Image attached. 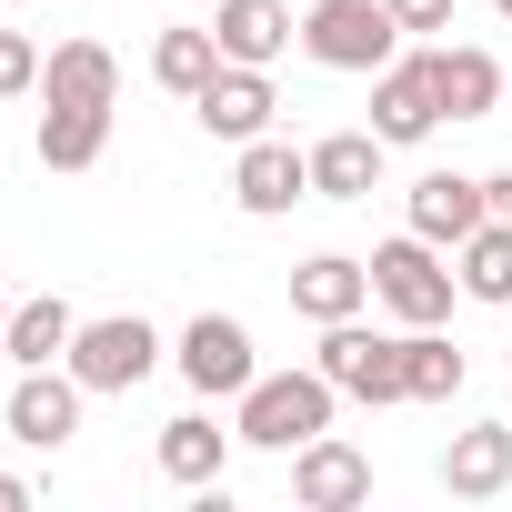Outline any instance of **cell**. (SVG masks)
<instances>
[{"label": "cell", "mask_w": 512, "mask_h": 512, "mask_svg": "<svg viewBox=\"0 0 512 512\" xmlns=\"http://www.w3.org/2000/svg\"><path fill=\"white\" fill-rule=\"evenodd\" d=\"M81 402H91V392H81V372H71V362H41V372H21V382H11L0 422H11V442H21V452H61V442L81 432Z\"/></svg>", "instance_id": "8992f818"}, {"label": "cell", "mask_w": 512, "mask_h": 512, "mask_svg": "<svg viewBox=\"0 0 512 512\" xmlns=\"http://www.w3.org/2000/svg\"><path fill=\"white\" fill-rule=\"evenodd\" d=\"M211 41H221V61H241V71H272V61L302 41V21L282 11V0H211Z\"/></svg>", "instance_id": "8fae6325"}, {"label": "cell", "mask_w": 512, "mask_h": 512, "mask_svg": "<svg viewBox=\"0 0 512 512\" xmlns=\"http://www.w3.org/2000/svg\"><path fill=\"white\" fill-rule=\"evenodd\" d=\"M402 362H412V402H452L462 372H472L462 342H442V322H432V332H402Z\"/></svg>", "instance_id": "cb8c5ba5"}, {"label": "cell", "mask_w": 512, "mask_h": 512, "mask_svg": "<svg viewBox=\"0 0 512 512\" xmlns=\"http://www.w3.org/2000/svg\"><path fill=\"white\" fill-rule=\"evenodd\" d=\"M71 372H81V392H141V382L161 372V332H151L141 312L81 322V332H71Z\"/></svg>", "instance_id": "277c9868"}, {"label": "cell", "mask_w": 512, "mask_h": 512, "mask_svg": "<svg viewBox=\"0 0 512 512\" xmlns=\"http://www.w3.org/2000/svg\"><path fill=\"white\" fill-rule=\"evenodd\" d=\"M372 131H382L392 151H412V141H432V131H442L432 51H412V61H382V71H372Z\"/></svg>", "instance_id": "ba28073f"}, {"label": "cell", "mask_w": 512, "mask_h": 512, "mask_svg": "<svg viewBox=\"0 0 512 512\" xmlns=\"http://www.w3.org/2000/svg\"><path fill=\"white\" fill-rule=\"evenodd\" d=\"M31 151H41V171H91V161L111 151V111H51V101H41Z\"/></svg>", "instance_id": "44dd1931"}, {"label": "cell", "mask_w": 512, "mask_h": 512, "mask_svg": "<svg viewBox=\"0 0 512 512\" xmlns=\"http://www.w3.org/2000/svg\"><path fill=\"white\" fill-rule=\"evenodd\" d=\"M171 362H181V382H191L201 402H241V392H251V372H262V362H251V332H241L231 312H201V322L181 332V352H171Z\"/></svg>", "instance_id": "52a82bcc"}, {"label": "cell", "mask_w": 512, "mask_h": 512, "mask_svg": "<svg viewBox=\"0 0 512 512\" xmlns=\"http://www.w3.org/2000/svg\"><path fill=\"white\" fill-rule=\"evenodd\" d=\"M21 91H41V51L31 31H0V101H21Z\"/></svg>", "instance_id": "d4e9b609"}, {"label": "cell", "mask_w": 512, "mask_h": 512, "mask_svg": "<svg viewBox=\"0 0 512 512\" xmlns=\"http://www.w3.org/2000/svg\"><path fill=\"white\" fill-rule=\"evenodd\" d=\"M482 201H492V221H512V171H492V181H482Z\"/></svg>", "instance_id": "4316f807"}, {"label": "cell", "mask_w": 512, "mask_h": 512, "mask_svg": "<svg viewBox=\"0 0 512 512\" xmlns=\"http://www.w3.org/2000/svg\"><path fill=\"white\" fill-rule=\"evenodd\" d=\"M362 302H372V262H352V251H312L292 272V312L302 322H352Z\"/></svg>", "instance_id": "2e32d148"}, {"label": "cell", "mask_w": 512, "mask_h": 512, "mask_svg": "<svg viewBox=\"0 0 512 512\" xmlns=\"http://www.w3.org/2000/svg\"><path fill=\"white\" fill-rule=\"evenodd\" d=\"M211 71H221V41H211V31H161V41H151V81H161V91L201 101Z\"/></svg>", "instance_id": "7402d4cb"}, {"label": "cell", "mask_w": 512, "mask_h": 512, "mask_svg": "<svg viewBox=\"0 0 512 512\" xmlns=\"http://www.w3.org/2000/svg\"><path fill=\"white\" fill-rule=\"evenodd\" d=\"M41 101H51V111H111V101H121V61H111L101 41H61V51L41 61Z\"/></svg>", "instance_id": "5bb4252c"}, {"label": "cell", "mask_w": 512, "mask_h": 512, "mask_svg": "<svg viewBox=\"0 0 512 512\" xmlns=\"http://www.w3.org/2000/svg\"><path fill=\"white\" fill-rule=\"evenodd\" d=\"M302 51L322 71H382V61H402V21H392V0H312Z\"/></svg>", "instance_id": "3957f363"}, {"label": "cell", "mask_w": 512, "mask_h": 512, "mask_svg": "<svg viewBox=\"0 0 512 512\" xmlns=\"http://www.w3.org/2000/svg\"><path fill=\"white\" fill-rule=\"evenodd\" d=\"M402 31H452V0H392Z\"/></svg>", "instance_id": "484cf974"}, {"label": "cell", "mask_w": 512, "mask_h": 512, "mask_svg": "<svg viewBox=\"0 0 512 512\" xmlns=\"http://www.w3.org/2000/svg\"><path fill=\"white\" fill-rule=\"evenodd\" d=\"M332 402H342V382H332L322 362H312V372H251L231 432L262 442V452H302L312 432H332Z\"/></svg>", "instance_id": "6da1fadb"}, {"label": "cell", "mask_w": 512, "mask_h": 512, "mask_svg": "<svg viewBox=\"0 0 512 512\" xmlns=\"http://www.w3.org/2000/svg\"><path fill=\"white\" fill-rule=\"evenodd\" d=\"M322 372H332L352 402H412L402 342H392V332H362V312H352V322H322Z\"/></svg>", "instance_id": "5b68a950"}, {"label": "cell", "mask_w": 512, "mask_h": 512, "mask_svg": "<svg viewBox=\"0 0 512 512\" xmlns=\"http://www.w3.org/2000/svg\"><path fill=\"white\" fill-rule=\"evenodd\" d=\"M432 91H442V121H492V101H502V61L472 51V41H432Z\"/></svg>", "instance_id": "e0dca14e"}, {"label": "cell", "mask_w": 512, "mask_h": 512, "mask_svg": "<svg viewBox=\"0 0 512 512\" xmlns=\"http://www.w3.org/2000/svg\"><path fill=\"white\" fill-rule=\"evenodd\" d=\"M0 332H11V302H0Z\"/></svg>", "instance_id": "f1b7e54d"}, {"label": "cell", "mask_w": 512, "mask_h": 512, "mask_svg": "<svg viewBox=\"0 0 512 512\" xmlns=\"http://www.w3.org/2000/svg\"><path fill=\"white\" fill-rule=\"evenodd\" d=\"M292 502H302V512H352V502H372V452L342 442V432H312V442L292 452Z\"/></svg>", "instance_id": "9c48e42d"}, {"label": "cell", "mask_w": 512, "mask_h": 512, "mask_svg": "<svg viewBox=\"0 0 512 512\" xmlns=\"http://www.w3.org/2000/svg\"><path fill=\"white\" fill-rule=\"evenodd\" d=\"M21 502H31V482H21V472H0V512H21Z\"/></svg>", "instance_id": "83f0119b"}, {"label": "cell", "mask_w": 512, "mask_h": 512, "mask_svg": "<svg viewBox=\"0 0 512 512\" xmlns=\"http://www.w3.org/2000/svg\"><path fill=\"white\" fill-rule=\"evenodd\" d=\"M442 492H452V502H492V492H512V422H472V432H452V452H442Z\"/></svg>", "instance_id": "9a60e30c"}, {"label": "cell", "mask_w": 512, "mask_h": 512, "mask_svg": "<svg viewBox=\"0 0 512 512\" xmlns=\"http://www.w3.org/2000/svg\"><path fill=\"white\" fill-rule=\"evenodd\" d=\"M231 201L251 211V221H282L292 201H312V151H292V141H241V161H231Z\"/></svg>", "instance_id": "30bf717a"}, {"label": "cell", "mask_w": 512, "mask_h": 512, "mask_svg": "<svg viewBox=\"0 0 512 512\" xmlns=\"http://www.w3.org/2000/svg\"><path fill=\"white\" fill-rule=\"evenodd\" d=\"M71 332H81V312H71L61 292H41V302H11V332H0V352H11L21 372H41V362H71Z\"/></svg>", "instance_id": "ffe728a7"}, {"label": "cell", "mask_w": 512, "mask_h": 512, "mask_svg": "<svg viewBox=\"0 0 512 512\" xmlns=\"http://www.w3.org/2000/svg\"><path fill=\"white\" fill-rule=\"evenodd\" d=\"M482 221H492V201H482V181H472V171H422V181H412V231H422V241L462 251Z\"/></svg>", "instance_id": "4fadbf2b"}, {"label": "cell", "mask_w": 512, "mask_h": 512, "mask_svg": "<svg viewBox=\"0 0 512 512\" xmlns=\"http://www.w3.org/2000/svg\"><path fill=\"white\" fill-rule=\"evenodd\" d=\"M472 302H502L512 312V221H482L472 241H462V272H452Z\"/></svg>", "instance_id": "603a6c76"}, {"label": "cell", "mask_w": 512, "mask_h": 512, "mask_svg": "<svg viewBox=\"0 0 512 512\" xmlns=\"http://www.w3.org/2000/svg\"><path fill=\"white\" fill-rule=\"evenodd\" d=\"M452 262H442V241H422V231H402V241H382L372 251V302L402 322V332H432V322H452Z\"/></svg>", "instance_id": "7a4b0ae2"}, {"label": "cell", "mask_w": 512, "mask_h": 512, "mask_svg": "<svg viewBox=\"0 0 512 512\" xmlns=\"http://www.w3.org/2000/svg\"><path fill=\"white\" fill-rule=\"evenodd\" d=\"M382 151H392L382 131H322L312 141V191L322 201H372L382 191Z\"/></svg>", "instance_id": "ac0fdd59"}, {"label": "cell", "mask_w": 512, "mask_h": 512, "mask_svg": "<svg viewBox=\"0 0 512 512\" xmlns=\"http://www.w3.org/2000/svg\"><path fill=\"white\" fill-rule=\"evenodd\" d=\"M191 111H201V131H211V141H262L282 101H272V71H241V61H221V71H211V91H201Z\"/></svg>", "instance_id": "7c38bea8"}, {"label": "cell", "mask_w": 512, "mask_h": 512, "mask_svg": "<svg viewBox=\"0 0 512 512\" xmlns=\"http://www.w3.org/2000/svg\"><path fill=\"white\" fill-rule=\"evenodd\" d=\"M492 11H502V21H512V0H492Z\"/></svg>", "instance_id": "f546056e"}, {"label": "cell", "mask_w": 512, "mask_h": 512, "mask_svg": "<svg viewBox=\"0 0 512 512\" xmlns=\"http://www.w3.org/2000/svg\"><path fill=\"white\" fill-rule=\"evenodd\" d=\"M231 442H241V432H221L211 412H181V422H161V472H171L181 492H211L221 462H231Z\"/></svg>", "instance_id": "d6986e66"}]
</instances>
